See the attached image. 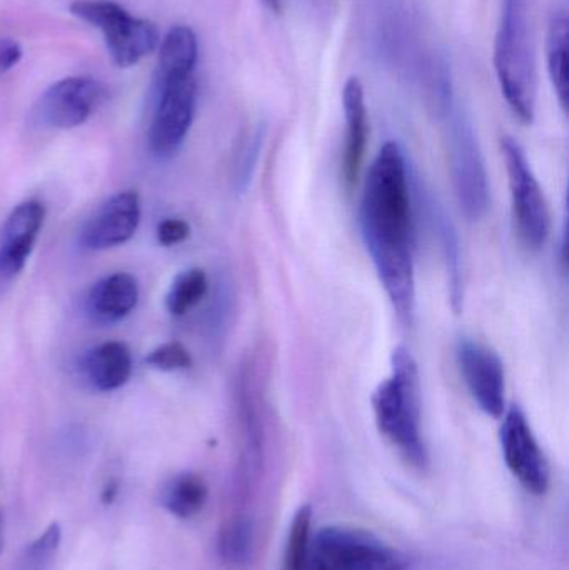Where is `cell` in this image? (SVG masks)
Wrapping results in <instances>:
<instances>
[{
    "label": "cell",
    "instance_id": "obj_29",
    "mask_svg": "<svg viewBox=\"0 0 569 570\" xmlns=\"http://www.w3.org/2000/svg\"><path fill=\"white\" fill-rule=\"evenodd\" d=\"M117 492H119V484H117L116 481H110L109 484L104 488L102 495H100L102 504H112L114 499L117 498Z\"/></svg>",
    "mask_w": 569,
    "mask_h": 570
},
{
    "label": "cell",
    "instance_id": "obj_1",
    "mask_svg": "<svg viewBox=\"0 0 569 570\" xmlns=\"http://www.w3.org/2000/svg\"><path fill=\"white\" fill-rule=\"evenodd\" d=\"M411 174L400 144L381 147L364 180L360 224L380 283L404 325L416 314Z\"/></svg>",
    "mask_w": 569,
    "mask_h": 570
},
{
    "label": "cell",
    "instance_id": "obj_13",
    "mask_svg": "<svg viewBox=\"0 0 569 570\" xmlns=\"http://www.w3.org/2000/svg\"><path fill=\"white\" fill-rule=\"evenodd\" d=\"M46 220V206L39 200L19 204L0 229V281L19 276L36 247Z\"/></svg>",
    "mask_w": 569,
    "mask_h": 570
},
{
    "label": "cell",
    "instance_id": "obj_5",
    "mask_svg": "<svg viewBox=\"0 0 569 570\" xmlns=\"http://www.w3.org/2000/svg\"><path fill=\"white\" fill-rule=\"evenodd\" d=\"M70 13L102 32L116 66L133 67L159 46L156 23L134 17L112 0H76Z\"/></svg>",
    "mask_w": 569,
    "mask_h": 570
},
{
    "label": "cell",
    "instance_id": "obj_16",
    "mask_svg": "<svg viewBox=\"0 0 569 570\" xmlns=\"http://www.w3.org/2000/svg\"><path fill=\"white\" fill-rule=\"evenodd\" d=\"M80 372L96 391H117L133 374V355L122 342H104L84 355Z\"/></svg>",
    "mask_w": 569,
    "mask_h": 570
},
{
    "label": "cell",
    "instance_id": "obj_19",
    "mask_svg": "<svg viewBox=\"0 0 569 570\" xmlns=\"http://www.w3.org/2000/svg\"><path fill=\"white\" fill-rule=\"evenodd\" d=\"M256 549V528L246 514H236L224 522L217 538V554L226 568L246 569Z\"/></svg>",
    "mask_w": 569,
    "mask_h": 570
},
{
    "label": "cell",
    "instance_id": "obj_6",
    "mask_svg": "<svg viewBox=\"0 0 569 570\" xmlns=\"http://www.w3.org/2000/svg\"><path fill=\"white\" fill-rule=\"evenodd\" d=\"M150 104L149 149L159 159H167L183 147L193 127L197 106L196 73L153 82Z\"/></svg>",
    "mask_w": 569,
    "mask_h": 570
},
{
    "label": "cell",
    "instance_id": "obj_26",
    "mask_svg": "<svg viewBox=\"0 0 569 570\" xmlns=\"http://www.w3.org/2000/svg\"><path fill=\"white\" fill-rule=\"evenodd\" d=\"M146 362L157 371L176 372L189 368L193 365V357L180 342H167V344L154 348L147 355Z\"/></svg>",
    "mask_w": 569,
    "mask_h": 570
},
{
    "label": "cell",
    "instance_id": "obj_23",
    "mask_svg": "<svg viewBox=\"0 0 569 570\" xmlns=\"http://www.w3.org/2000/svg\"><path fill=\"white\" fill-rule=\"evenodd\" d=\"M209 291V281L207 274L199 267L184 271L174 279L167 292L166 307L170 314L180 317L187 314L190 308L196 307Z\"/></svg>",
    "mask_w": 569,
    "mask_h": 570
},
{
    "label": "cell",
    "instance_id": "obj_31",
    "mask_svg": "<svg viewBox=\"0 0 569 570\" xmlns=\"http://www.w3.org/2000/svg\"><path fill=\"white\" fill-rule=\"evenodd\" d=\"M2 544H3V519H2V515H0V551H2Z\"/></svg>",
    "mask_w": 569,
    "mask_h": 570
},
{
    "label": "cell",
    "instance_id": "obj_25",
    "mask_svg": "<svg viewBox=\"0 0 569 570\" xmlns=\"http://www.w3.org/2000/svg\"><path fill=\"white\" fill-rule=\"evenodd\" d=\"M264 142V127L257 126L241 144L237 153L236 166H234V183L239 190L246 189L256 170L257 159Z\"/></svg>",
    "mask_w": 569,
    "mask_h": 570
},
{
    "label": "cell",
    "instance_id": "obj_30",
    "mask_svg": "<svg viewBox=\"0 0 569 570\" xmlns=\"http://www.w3.org/2000/svg\"><path fill=\"white\" fill-rule=\"evenodd\" d=\"M263 2L271 12L279 13L283 10V0H263Z\"/></svg>",
    "mask_w": 569,
    "mask_h": 570
},
{
    "label": "cell",
    "instance_id": "obj_17",
    "mask_svg": "<svg viewBox=\"0 0 569 570\" xmlns=\"http://www.w3.org/2000/svg\"><path fill=\"white\" fill-rule=\"evenodd\" d=\"M568 43H569V3L568 0H551L548 9L547 59L548 73L555 92L563 110L568 109Z\"/></svg>",
    "mask_w": 569,
    "mask_h": 570
},
{
    "label": "cell",
    "instance_id": "obj_24",
    "mask_svg": "<svg viewBox=\"0 0 569 570\" xmlns=\"http://www.w3.org/2000/svg\"><path fill=\"white\" fill-rule=\"evenodd\" d=\"M62 529L57 522L50 524L36 541L30 542L20 558L19 570H47L52 564L53 556L59 551Z\"/></svg>",
    "mask_w": 569,
    "mask_h": 570
},
{
    "label": "cell",
    "instance_id": "obj_21",
    "mask_svg": "<svg viewBox=\"0 0 569 570\" xmlns=\"http://www.w3.org/2000/svg\"><path fill=\"white\" fill-rule=\"evenodd\" d=\"M431 219L436 226L438 237L441 240L444 261H447L448 283H450V297L453 311L460 314L463 307V274H461L460 243H458L457 230L453 223L448 219L447 214L433 200L430 203Z\"/></svg>",
    "mask_w": 569,
    "mask_h": 570
},
{
    "label": "cell",
    "instance_id": "obj_10",
    "mask_svg": "<svg viewBox=\"0 0 569 570\" xmlns=\"http://www.w3.org/2000/svg\"><path fill=\"white\" fill-rule=\"evenodd\" d=\"M500 442L504 462L514 479L530 494H547L551 481L550 464L534 438L527 415L518 405L504 412Z\"/></svg>",
    "mask_w": 569,
    "mask_h": 570
},
{
    "label": "cell",
    "instance_id": "obj_7",
    "mask_svg": "<svg viewBox=\"0 0 569 570\" xmlns=\"http://www.w3.org/2000/svg\"><path fill=\"white\" fill-rule=\"evenodd\" d=\"M313 556L324 570H408L403 552L363 529H321L313 541Z\"/></svg>",
    "mask_w": 569,
    "mask_h": 570
},
{
    "label": "cell",
    "instance_id": "obj_8",
    "mask_svg": "<svg viewBox=\"0 0 569 570\" xmlns=\"http://www.w3.org/2000/svg\"><path fill=\"white\" fill-rule=\"evenodd\" d=\"M501 150L507 163L511 207L518 236L528 249H541L547 244L551 227L547 197L528 163L523 147L513 137H503Z\"/></svg>",
    "mask_w": 569,
    "mask_h": 570
},
{
    "label": "cell",
    "instance_id": "obj_28",
    "mask_svg": "<svg viewBox=\"0 0 569 570\" xmlns=\"http://www.w3.org/2000/svg\"><path fill=\"white\" fill-rule=\"evenodd\" d=\"M22 59V47L13 39H0V76L9 72Z\"/></svg>",
    "mask_w": 569,
    "mask_h": 570
},
{
    "label": "cell",
    "instance_id": "obj_3",
    "mask_svg": "<svg viewBox=\"0 0 569 570\" xmlns=\"http://www.w3.org/2000/svg\"><path fill=\"white\" fill-rule=\"evenodd\" d=\"M531 2L503 0L494 40V69L511 112L523 124L537 114V69L531 40Z\"/></svg>",
    "mask_w": 569,
    "mask_h": 570
},
{
    "label": "cell",
    "instance_id": "obj_32",
    "mask_svg": "<svg viewBox=\"0 0 569 570\" xmlns=\"http://www.w3.org/2000/svg\"><path fill=\"white\" fill-rule=\"evenodd\" d=\"M311 570H324L323 566L320 564V562L316 561V559H314V556H313V569Z\"/></svg>",
    "mask_w": 569,
    "mask_h": 570
},
{
    "label": "cell",
    "instance_id": "obj_14",
    "mask_svg": "<svg viewBox=\"0 0 569 570\" xmlns=\"http://www.w3.org/2000/svg\"><path fill=\"white\" fill-rule=\"evenodd\" d=\"M344 117H346V146H344L343 176L347 186L360 177L361 166L366 156L370 120H367L364 87L357 77H351L343 90Z\"/></svg>",
    "mask_w": 569,
    "mask_h": 570
},
{
    "label": "cell",
    "instance_id": "obj_2",
    "mask_svg": "<svg viewBox=\"0 0 569 570\" xmlns=\"http://www.w3.org/2000/svg\"><path fill=\"white\" fill-rule=\"evenodd\" d=\"M373 411L377 429L401 458L414 469H428L430 454L421 428L420 371L403 345L391 355L390 377L374 391Z\"/></svg>",
    "mask_w": 569,
    "mask_h": 570
},
{
    "label": "cell",
    "instance_id": "obj_9",
    "mask_svg": "<svg viewBox=\"0 0 569 570\" xmlns=\"http://www.w3.org/2000/svg\"><path fill=\"white\" fill-rule=\"evenodd\" d=\"M106 96L94 77H66L52 83L37 100L32 119L43 129L69 130L82 126Z\"/></svg>",
    "mask_w": 569,
    "mask_h": 570
},
{
    "label": "cell",
    "instance_id": "obj_27",
    "mask_svg": "<svg viewBox=\"0 0 569 570\" xmlns=\"http://www.w3.org/2000/svg\"><path fill=\"white\" fill-rule=\"evenodd\" d=\"M190 227L186 220L170 219L163 220L157 227V240L160 246L173 247L183 244L189 237Z\"/></svg>",
    "mask_w": 569,
    "mask_h": 570
},
{
    "label": "cell",
    "instance_id": "obj_4",
    "mask_svg": "<svg viewBox=\"0 0 569 570\" xmlns=\"http://www.w3.org/2000/svg\"><path fill=\"white\" fill-rule=\"evenodd\" d=\"M436 110L447 129L448 163L458 203L468 219H481L490 207V186L473 126L453 99Z\"/></svg>",
    "mask_w": 569,
    "mask_h": 570
},
{
    "label": "cell",
    "instance_id": "obj_20",
    "mask_svg": "<svg viewBox=\"0 0 569 570\" xmlns=\"http://www.w3.org/2000/svg\"><path fill=\"white\" fill-rule=\"evenodd\" d=\"M207 498L206 481L194 472H184L164 485L160 504L176 518L193 519L206 508Z\"/></svg>",
    "mask_w": 569,
    "mask_h": 570
},
{
    "label": "cell",
    "instance_id": "obj_15",
    "mask_svg": "<svg viewBox=\"0 0 569 570\" xmlns=\"http://www.w3.org/2000/svg\"><path fill=\"white\" fill-rule=\"evenodd\" d=\"M139 302V284L127 273L110 274L92 285L87 294L86 308L97 324L122 321Z\"/></svg>",
    "mask_w": 569,
    "mask_h": 570
},
{
    "label": "cell",
    "instance_id": "obj_11",
    "mask_svg": "<svg viewBox=\"0 0 569 570\" xmlns=\"http://www.w3.org/2000/svg\"><path fill=\"white\" fill-rule=\"evenodd\" d=\"M457 357L464 384L478 407L491 417H503L507 409V379L500 355L488 345L461 338Z\"/></svg>",
    "mask_w": 569,
    "mask_h": 570
},
{
    "label": "cell",
    "instance_id": "obj_12",
    "mask_svg": "<svg viewBox=\"0 0 569 570\" xmlns=\"http://www.w3.org/2000/svg\"><path fill=\"white\" fill-rule=\"evenodd\" d=\"M140 197L122 190L107 199L80 230V246L87 250H107L124 246L139 229Z\"/></svg>",
    "mask_w": 569,
    "mask_h": 570
},
{
    "label": "cell",
    "instance_id": "obj_18",
    "mask_svg": "<svg viewBox=\"0 0 569 570\" xmlns=\"http://www.w3.org/2000/svg\"><path fill=\"white\" fill-rule=\"evenodd\" d=\"M199 42L187 26H176L166 33L159 50V62L153 82L196 73Z\"/></svg>",
    "mask_w": 569,
    "mask_h": 570
},
{
    "label": "cell",
    "instance_id": "obj_22",
    "mask_svg": "<svg viewBox=\"0 0 569 570\" xmlns=\"http://www.w3.org/2000/svg\"><path fill=\"white\" fill-rule=\"evenodd\" d=\"M313 508L310 504L297 509L291 522L284 551L283 570H311L313 568Z\"/></svg>",
    "mask_w": 569,
    "mask_h": 570
}]
</instances>
